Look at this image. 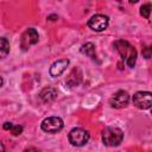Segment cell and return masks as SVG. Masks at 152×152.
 Listing matches in <instances>:
<instances>
[{"instance_id":"cell-1","label":"cell","mask_w":152,"mask_h":152,"mask_svg":"<svg viewBox=\"0 0 152 152\" xmlns=\"http://www.w3.org/2000/svg\"><path fill=\"white\" fill-rule=\"evenodd\" d=\"M114 48L121 56V58L126 62L129 68H134L137 62V50L133 45H131L127 40L118 39L114 42Z\"/></svg>"},{"instance_id":"cell-2","label":"cell","mask_w":152,"mask_h":152,"mask_svg":"<svg viewBox=\"0 0 152 152\" xmlns=\"http://www.w3.org/2000/svg\"><path fill=\"white\" fill-rule=\"evenodd\" d=\"M124 140V132L118 127H106L102 131V141L106 146H119Z\"/></svg>"},{"instance_id":"cell-3","label":"cell","mask_w":152,"mask_h":152,"mask_svg":"<svg viewBox=\"0 0 152 152\" xmlns=\"http://www.w3.org/2000/svg\"><path fill=\"white\" fill-rule=\"evenodd\" d=\"M89 138H90L89 132L81 127L72 128L68 134L69 142L72 146H84L89 141Z\"/></svg>"},{"instance_id":"cell-4","label":"cell","mask_w":152,"mask_h":152,"mask_svg":"<svg viewBox=\"0 0 152 152\" xmlns=\"http://www.w3.org/2000/svg\"><path fill=\"white\" fill-rule=\"evenodd\" d=\"M38 39H39V36H38L37 30L33 28V27L27 28L21 34V38H20V48H21V50L23 51H27L32 45L38 43Z\"/></svg>"},{"instance_id":"cell-5","label":"cell","mask_w":152,"mask_h":152,"mask_svg":"<svg viewBox=\"0 0 152 152\" xmlns=\"http://www.w3.org/2000/svg\"><path fill=\"white\" fill-rule=\"evenodd\" d=\"M64 124L63 120L59 116H49L46 119H44L40 124V127L44 132L46 133H57L63 128Z\"/></svg>"},{"instance_id":"cell-6","label":"cell","mask_w":152,"mask_h":152,"mask_svg":"<svg viewBox=\"0 0 152 152\" xmlns=\"http://www.w3.org/2000/svg\"><path fill=\"white\" fill-rule=\"evenodd\" d=\"M133 104L139 109H148L152 104V94L150 91H137L133 95Z\"/></svg>"},{"instance_id":"cell-7","label":"cell","mask_w":152,"mask_h":152,"mask_svg":"<svg viewBox=\"0 0 152 152\" xmlns=\"http://www.w3.org/2000/svg\"><path fill=\"white\" fill-rule=\"evenodd\" d=\"M109 18L104 14H95L88 20V26L96 32H101L108 27Z\"/></svg>"},{"instance_id":"cell-8","label":"cell","mask_w":152,"mask_h":152,"mask_svg":"<svg viewBox=\"0 0 152 152\" xmlns=\"http://www.w3.org/2000/svg\"><path fill=\"white\" fill-rule=\"evenodd\" d=\"M129 102V95L126 90H118L109 100V104L112 108L121 109L125 108Z\"/></svg>"},{"instance_id":"cell-9","label":"cell","mask_w":152,"mask_h":152,"mask_svg":"<svg viewBox=\"0 0 152 152\" xmlns=\"http://www.w3.org/2000/svg\"><path fill=\"white\" fill-rule=\"evenodd\" d=\"M68 65H69V59H66V58L58 59V61H56L51 64V66L49 69V72L52 77H58L64 72V70L66 69Z\"/></svg>"},{"instance_id":"cell-10","label":"cell","mask_w":152,"mask_h":152,"mask_svg":"<svg viewBox=\"0 0 152 152\" xmlns=\"http://www.w3.org/2000/svg\"><path fill=\"white\" fill-rule=\"evenodd\" d=\"M57 96V90L52 87H48V88H44L40 93H39V97L43 102H51L56 99Z\"/></svg>"},{"instance_id":"cell-11","label":"cell","mask_w":152,"mask_h":152,"mask_svg":"<svg viewBox=\"0 0 152 152\" xmlns=\"http://www.w3.org/2000/svg\"><path fill=\"white\" fill-rule=\"evenodd\" d=\"M81 78H82V72L78 68H75L72 69V71L70 72V75L66 77V83L71 87L74 86H77L80 82H81Z\"/></svg>"},{"instance_id":"cell-12","label":"cell","mask_w":152,"mask_h":152,"mask_svg":"<svg viewBox=\"0 0 152 152\" xmlns=\"http://www.w3.org/2000/svg\"><path fill=\"white\" fill-rule=\"evenodd\" d=\"M81 52L86 56L90 57L91 59H96V52H95V45L93 43H86L81 48Z\"/></svg>"},{"instance_id":"cell-13","label":"cell","mask_w":152,"mask_h":152,"mask_svg":"<svg viewBox=\"0 0 152 152\" xmlns=\"http://www.w3.org/2000/svg\"><path fill=\"white\" fill-rule=\"evenodd\" d=\"M10 53V42L5 37H0V59L5 58Z\"/></svg>"},{"instance_id":"cell-14","label":"cell","mask_w":152,"mask_h":152,"mask_svg":"<svg viewBox=\"0 0 152 152\" xmlns=\"http://www.w3.org/2000/svg\"><path fill=\"white\" fill-rule=\"evenodd\" d=\"M150 13H151V4L150 2H147V4H145V5H142L140 7V14L144 18L150 19Z\"/></svg>"},{"instance_id":"cell-15","label":"cell","mask_w":152,"mask_h":152,"mask_svg":"<svg viewBox=\"0 0 152 152\" xmlns=\"http://www.w3.org/2000/svg\"><path fill=\"white\" fill-rule=\"evenodd\" d=\"M23 126H20V125H14L13 127H12V129H11V133H12V135H14V137H18V135H20L21 133H23Z\"/></svg>"},{"instance_id":"cell-16","label":"cell","mask_w":152,"mask_h":152,"mask_svg":"<svg viewBox=\"0 0 152 152\" xmlns=\"http://www.w3.org/2000/svg\"><path fill=\"white\" fill-rule=\"evenodd\" d=\"M142 55L145 58H150L151 57V46H146L145 49H142Z\"/></svg>"},{"instance_id":"cell-17","label":"cell","mask_w":152,"mask_h":152,"mask_svg":"<svg viewBox=\"0 0 152 152\" xmlns=\"http://www.w3.org/2000/svg\"><path fill=\"white\" fill-rule=\"evenodd\" d=\"M13 126H14V125H13L12 122H5V124H4V129H6V131H11Z\"/></svg>"},{"instance_id":"cell-18","label":"cell","mask_w":152,"mask_h":152,"mask_svg":"<svg viewBox=\"0 0 152 152\" xmlns=\"http://www.w3.org/2000/svg\"><path fill=\"white\" fill-rule=\"evenodd\" d=\"M24 152H39V151L36 147H27V148L24 150Z\"/></svg>"},{"instance_id":"cell-19","label":"cell","mask_w":152,"mask_h":152,"mask_svg":"<svg viewBox=\"0 0 152 152\" xmlns=\"http://www.w3.org/2000/svg\"><path fill=\"white\" fill-rule=\"evenodd\" d=\"M0 152H5V146L0 142Z\"/></svg>"},{"instance_id":"cell-20","label":"cell","mask_w":152,"mask_h":152,"mask_svg":"<svg viewBox=\"0 0 152 152\" xmlns=\"http://www.w3.org/2000/svg\"><path fill=\"white\" fill-rule=\"evenodd\" d=\"M2 83H4V80H2V78H1V77H0V88H1V87H2Z\"/></svg>"}]
</instances>
